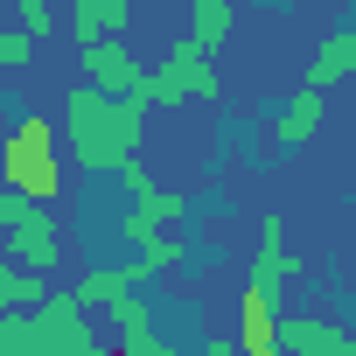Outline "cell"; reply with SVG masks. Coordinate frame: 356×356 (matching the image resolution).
Segmentation results:
<instances>
[{"instance_id": "14", "label": "cell", "mask_w": 356, "mask_h": 356, "mask_svg": "<svg viewBox=\"0 0 356 356\" xmlns=\"http://www.w3.org/2000/svg\"><path fill=\"white\" fill-rule=\"evenodd\" d=\"M231 29H238V0H189V35H196L210 56L231 42Z\"/></svg>"}, {"instance_id": "15", "label": "cell", "mask_w": 356, "mask_h": 356, "mask_svg": "<svg viewBox=\"0 0 356 356\" xmlns=\"http://www.w3.org/2000/svg\"><path fill=\"white\" fill-rule=\"evenodd\" d=\"M140 280H147V266H98V273L77 280V300H84V307H112V300L133 293Z\"/></svg>"}, {"instance_id": "21", "label": "cell", "mask_w": 356, "mask_h": 356, "mask_svg": "<svg viewBox=\"0 0 356 356\" xmlns=\"http://www.w3.org/2000/svg\"><path fill=\"white\" fill-rule=\"evenodd\" d=\"M15 15H22V29H29L35 42L56 35V0H15Z\"/></svg>"}, {"instance_id": "2", "label": "cell", "mask_w": 356, "mask_h": 356, "mask_svg": "<svg viewBox=\"0 0 356 356\" xmlns=\"http://www.w3.org/2000/svg\"><path fill=\"white\" fill-rule=\"evenodd\" d=\"M0 189H22L35 203H56V126L42 112H22L0 147Z\"/></svg>"}, {"instance_id": "12", "label": "cell", "mask_w": 356, "mask_h": 356, "mask_svg": "<svg viewBox=\"0 0 356 356\" xmlns=\"http://www.w3.org/2000/svg\"><path fill=\"white\" fill-rule=\"evenodd\" d=\"M112 328H119V356H147V349L161 342L154 307H147L140 293H119V300H112Z\"/></svg>"}, {"instance_id": "19", "label": "cell", "mask_w": 356, "mask_h": 356, "mask_svg": "<svg viewBox=\"0 0 356 356\" xmlns=\"http://www.w3.org/2000/svg\"><path fill=\"white\" fill-rule=\"evenodd\" d=\"M182 259H189V245L175 238V231H161V238H147V245H140V266H147V280H154V273H175Z\"/></svg>"}, {"instance_id": "4", "label": "cell", "mask_w": 356, "mask_h": 356, "mask_svg": "<svg viewBox=\"0 0 356 356\" xmlns=\"http://www.w3.org/2000/svg\"><path fill=\"white\" fill-rule=\"evenodd\" d=\"M0 231H8V259L29 266V273H49L56 266V217L22 196V189H0Z\"/></svg>"}, {"instance_id": "11", "label": "cell", "mask_w": 356, "mask_h": 356, "mask_svg": "<svg viewBox=\"0 0 356 356\" xmlns=\"http://www.w3.org/2000/svg\"><path fill=\"white\" fill-rule=\"evenodd\" d=\"M119 182H126V196H133L140 210H154L161 224H175V217H182V210H189V196H182V189H161V182H154V175H147V161H140V154H133V161L119 168Z\"/></svg>"}, {"instance_id": "7", "label": "cell", "mask_w": 356, "mask_h": 356, "mask_svg": "<svg viewBox=\"0 0 356 356\" xmlns=\"http://www.w3.org/2000/svg\"><path fill=\"white\" fill-rule=\"evenodd\" d=\"M84 56V84H98V91H112V98H140L147 91V70H140V56L119 42V35H105V42H91V49H77Z\"/></svg>"}, {"instance_id": "10", "label": "cell", "mask_w": 356, "mask_h": 356, "mask_svg": "<svg viewBox=\"0 0 356 356\" xmlns=\"http://www.w3.org/2000/svg\"><path fill=\"white\" fill-rule=\"evenodd\" d=\"M252 280H259V286H273V293H280L286 280H300V259L286 252V238H280V217H266V224H259V252H252Z\"/></svg>"}, {"instance_id": "8", "label": "cell", "mask_w": 356, "mask_h": 356, "mask_svg": "<svg viewBox=\"0 0 356 356\" xmlns=\"http://www.w3.org/2000/svg\"><path fill=\"white\" fill-rule=\"evenodd\" d=\"M280 342H286V356H356V335L335 321H314V314H280Z\"/></svg>"}, {"instance_id": "3", "label": "cell", "mask_w": 356, "mask_h": 356, "mask_svg": "<svg viewBox=\"0 0 356 356\" xmlns=\"http://www.w3.org/2000/svg\"><path fill=\"white\" fill-rule=\"evenodd\" d=\"M224 84H217V63H210V49L196 42V35H182L154 70H147V105L154 112H175V105H189V98H217Z\"/></svg>"}, {"instance_id": "5", "label": "cell", "mask_w": 356, "mask_h": 356, "mask_svg": "<svg viewBox=\"0 0 356 356\" xmlns=\"http://www.w3.org/2000/svg\"><path fill=\"white\" fill-rule=\"evenodd\" d=\"M84 314H91V307L77 300V286H70V293H49V300L35 307L42 349H49V356H112V349H105V335H98Z\"/></svg>"}, {"instance_id": "1", "label": "cell", "mask_w": 356, "mask_h": 356, "mask_svg": "<svg viewBox=\"0 0 356 356\" xmlns=\"http://www.w3.org/2000/svg\"><path fill=\"white\" fill-rule=\"evenodd\" d=\"M147 98H112V91H98V84H77L70 98H63V147H70V161L77 168H91V175H119L133 154H140V140H147Z\"/></svg>"}, {"instance_id": "9", "label": "cell", "mask_w": 356, "mask_h": 356, "mask_svg": "<svg viewBox=\"0 0 356 356\" xmlns=\"http://www.w3.org/2000/svg\"><path fill=\"white\" fill-rule=\"evenodd\" d=\"M321 119H328V91H321V84H300V91L286 98V112L273 119V140H280V147H307V140L321 133Z\"/></svg>"}, {"instance_id": "23", "label": "cell", "mask_w": 356, "mask_h": 356, "mask_svg": "<svg viewBox=\"0 0 356 356\" xmlns=\"http://www.w3.org/2000/svg\"><path fill=\"white\" fill-rule=\"evenodd\" d=\"M196 356H245V349H238V335H231V342H224V335H210V342H203Z\"/></svg>"}, {"instance_id": "24", "label": "cell", "mask_w": 356, "mask_h": 356, "mask_svg": "<svg viewBox=\"0 0 356 356\" xmlns=\"http://www.w3.org/2000/svg\"><path fill=\"white\" fill-rule=\"evenodd\" d=\"M147 356H182V349H175V342H154V349H147Z\"/></svg>"}, {"instance_id": "20", "label": "cell", "mask_w": 356, "mask_h": 356, "mask_svg": "<svg viewBox=\"0 0 356 356\" xmlns=\"http://www.w3.org/2000/svg\"><path fill=\"white\" fill-rule=\"evenodd\" d=\"M29 56H35V35L15 22V29H0V70H29Z\"/></svg>"}, {"instance_id": "16", "label": "cell", "mask_w": 356, "mask_h": 356, "mask_svg": "<svg viewBox=\"0 0 356 356\" xmlns=\"http://www.w3.org/2000/svg\"><path fill=\"white\" fill-rule=\"evenodd\" d=\"M49 293H56L49 273H29V266L8 259V273H0V307H8V314H29V307H42Z\"/></svg>"}, {"instance_id": "22", "label": "cell", "mask_w": 356, "mask_h": 356, "mask_svg": "<svg viewBox=\"0 0 356 356\" xmlns=\"http://www.w3.org/2000/svg\"><path fill=\"white\" fill-rule=\"evenodd\" d=\"M161 231H168V224H161L154 210H140V203L119 217V238H126V245H147V238H161Z\"/></svg>"}, {"instance_id": "13", "label": "cell", "mask_w": 356, "mask_h": 356, "mask_svg": "<svg viewBox=\"0 0 356 356\" xmlns=\"http://www.w3.org/2000/svg\"><path fill=\"white\" fill-rule=\"evenodd\" d=\"M356 77V29H342V35H328L314 56H307V84H349Z\"/></svg>"}, {"instance_id": "18", "label": "cell", "mask_w": 356, "mask_h": 356, "mask_svg": "<svg viewBox=\"0 0 356 356\" xmlns=\"http://www.w3.org/2000/svg\"><path fill=\"white\" fill-rule=\"evenodd\" d=\"M105 35H112L105 0H70V42H77V49H91V42H105Z\"/></svg>"}, {"instance_id": "6", "label": "cell", "mask_w": 356, "mask_h": 356, "mask_svg": "<svg viewBox=\"0 0 356 356\" xmlns=\"http://www.w3.org/2000/svg\"><path fill=\"white\" fill-rule=\"evenodd\" d=\"M238 349L245 356H286V342H280V293L259 286V280H245V293H238Z\"/></svg>"}, {"instance_id": "17", "label": "cell", "mask_w": 356, "mask_h": 356, "mask_svg": "<svg viewBox=\"0 0 356 356\" xmlns=\"http://www.w3.org/2000/svg\"><path fill=\"white\" fill-rule=\"evenodd\" d=\"M0 356H49V349H42V328H35V307H29V314H8V307H0Z\"/></svg>"}]
</instances>
